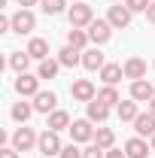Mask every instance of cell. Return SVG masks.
<instances>
[{
  "label": "cell",
  "mask_w": 155,
  "mask_h": 158,
  "mask_svg": "<svg viewBox=\"0 0 155 158\" xmlns=\"http://www.w3.org/2000/svg\"><path fill=\"white\" fill-rule=\"evenodd\" d=\"M131 15H134V12H131L125 3H119V6H110V12H107V21H110L116 31H122V27H128V24H131Z\"/></svg>",
  "instance_id": "cell-9"
},
{
  "label": "cell",
  "mask_w": 155,
  "mask_h": 158,
  "mask_svg": "<svg viewBox=\"0 0 155 158\" xmlns=\"http://www.w3.org/2000/svg\"><path fill=\"white\" fill-rule=\"evenodd\" d=\"M131 98L137 100V103H149V100L155 98V88L149 79H137V82H131Z\"/></svg>",
  "instance_id": "cell-10"
},
{
  "label": "cell",
  "mask_w": 155,
  "mask_h": 158,
  "mask_svg": "<svg viewBox=\"0 0 155 158\" xmlns=\"http://www.w3.org/2000/svg\"><path fill=\"white\" fill-rule=\"evenodd\" d=\"M94 122L91 118H76L73 125H70V140L73 143H94V131L97 128H91Z\"/></svg>",
  "instance_id": "cell-2"
},
{
  "label": "cell",
  "mask_w": 155,
  "mask_h": 158,
  "mask_svg": "<svg viewBox=\"0 0 155 158\" xmlns=\"http://www.w3.org/2000/svg\"><path fill=\"white\" fill-rule=\"evenodd\" d=\"M116 113H119L122 122H134V118L140 116V103H137L134 98H128V100H122V103L116 106Z\"/></svg>",
  "instance_id": "cell-18"
},
{
  "label": "cell",
  "mask_w": 155,
  "mask_h": 158,
  "mask_svg": "<svg viewBox=\"0 0 155 158\" xmlns=\"http://www.w3.org/2000/svg\"><path fill=\"white\" fill-rule=\"evenodd\" d=\"M70 125H73V122H70V113H64V110H55V113H49V116H46V128H49V131H70Z\"/></svg>",
  "instance_id": "cell-11"
},
{
  "label": "cell",
  "mask_w": 155,
  "mask_h": 158,
  "mask_svg": "<svg viewBox=\"0 0 155 158\" xmlns=\"http://www.w3.org/2000/svg\"><path fill=\"white\" fill-rule=\"evenodd\" d=\"M152 67H155V61H152Z\"/></svg>",
  "instance_id": "cell-39"
},
{
  "label": "cell",
  "mask_w": 155,
  "mask_h": 158,
  "mask_svg": "<svg viewBox=\"0 0 155 158\" xmlns=\"http://www.w3.org/2000/svg\"><path fill=\"white\" fill-rule=\"evenodd\" d=\"M31 55L27 52H9V67L15 70V73H27V64H31Z\"/></svg>",
  "instance_id": "cell-26"
},
{
  "label": "cell",
  "mask_w": 155,
  "mask_h": 158,
  "mask_svg": "<svg viewBox=\"0 0 155 158\" xmlns=\"http://www.w3.org/2000/svg\"><path fill=\"white\" fill-rule=\"evenodd\" d=\"M24 52H27L34 61H46V58H49V43H46L43 37H31V43H27Z\"/></svg>",
  "instance_id": "cell-17"
},
{
  "label": "cell",
  "mask_w": 155,
  "mask_h": 158,
  "mask_svg": "<svg viewBox=\"0 0 155 158\" xmlns=\"http://www.w3.org/2000/svg\"><path fill=\"white\" fill-rule=\"evenodd\" d=\"M149 152H152V146H149L143 137H131L128 143H125V155L128 158H146Z\"/></svg>",
  "instance_id": "cell-14"
},
{
  "label": "cell",
  "mask_w": 155,
  "mask_h": 158,
  "mask_svg": "<svg viewBox=\"0 0 155 158\" xmlns=\"http://www.w3.org/2000/svg\"><path fill=\"white\" fill-rule=\"evenodd\" d=\"M67 15H70V27H88L94 21V9L88 3H73Z\"/></svg>",
  "instance_id": "cell-3"
},
{
  "label": "cell",
  "mask_w": 155,
  "mask_h": 158,
  "mask_svg": "<svg viewBox=\"0 0 155 158\" xmlns=\"http://www.w3.org/2000/svg\"><path fill=\"white\" fill-rule=\"evenodd\" d=\"M70 94H73V100H79V103H91V100L97 98V88L91 79H76L73 85H70Z\"/></svg>",
  "instance_id": "cell-7"
},
{
  "label": "cell",
  "mask_w": 155,
  "mask_h": 158,
  "mask_svg": "<svg viewBox=\"0 0 155 158\" xmlns=\"http://www.w3.org/2000/svg\"><path fill=\"white\" fill-rule=\"evenodd\" d=\"M0 158H19V149L15 146H6V149H0Z\"/></svg>",
  "instance_id": "cell-32"
},
{
  "label": "cell",
  "mask_w": 155,
  "mask_h": 158,
  "mask_svg": "<svg viewBox=\"0 0 155 158\" xmlns=\"http://www.w3.org/2000/svg\"><path fill=\"white\" fill-rule=\"evenodd\" d=\"M107 158H128L122 149H107Z\"/></svg>",
  "instance_id": "cell-33"
},
{
  "label": "cell",
  "mask_w": 155,
  "mask_h": 158,
  "mask_svg": "<svg viewBox=\"0 0 155 158\" xmlns=\"http://www.w3.org/2000/svg\"><path fill=\"white\" fill-rule=\"evenodd\" d=\"M94 143L100 146V149H113V143H116V131H113V128H103V125H100V128L94 131Z\"/></svg>",
  "instance_id": "cell-24"
},
{
  "label": "cell",
  "mask_w": 155,
  "mask_h": 158,
  "mask_svg": "<svg viewBox=\"0 0 155 158\" xmlns=\"http://www.w3.org/2000/svg\"><path fill=\"white\" fill-rule=\"evenodd\" d=\"M15 91H19L21 98H37V94H40V76L19 73V79H15Z\"/></svg>",
  "instance_id": "cell-8"
},
{
  "label": "cell",
  "mask_w": 155,
  "mask_h": 158,
  "mask_svg": "<svg viewBox=\"0 0 155 158\" xmlns=\"http://www.w3.org/2000/svg\"><path fill=\"white\" fill-rule=\"evenodd\" d=\"M34 113H37V110H34V103H27V100H21V103L12 106V118L21 122V125H27V118L34 116Z\"/></svg>",
  "instance_id": "cell-27"
},
{
  "label": "cell",
  "mask_w": 155,
  "mask_h": 158,
  "mask_svg": "<svg viewBox=\"0 0 155 158\" xmlns=\"http://www.w3.org/2000/svg\"><path fill=\"white\" fill-rule=\"evenodd\" d=\"M146 21H149V24H155V0H152V6L146 9Z\"/></svg>",
  "instance_id": "cell-34"
},
{
  "label": "cell",
  "mask_w": 155,
  "mask_h": 158,
  "mask_svg": "<svg viewBox=\"0 0 155 158\" xmlns=\"http://www.w3.org/2000/svg\"><path fill=\"white\" fill-rule=\"evenodd\" d=\"M97 100H100L103 106H119V103H122V98H119V91H116V85H103V88L97 91Z\"/></svg>",
  "instance_id": "cell-25"
},
{
  "label": "cell",
  "mask_w": 155,
  "mask_h": 158,
  "mask_svg": "<svg viewBox=\"0 0 155 158\" xmlns=\"http://www.w3.org/2000/svg\"><path fill=\"white\" fill-rule=\"evenodd\" d=\"M107 61H103V52H100V46H91V49H85L82 52V67L85 70H97L100 73V67H103Z\"/></svg>",
  "instance_id": "cell-13"
},
{
  "label": "cell",
  "mask_w": 155,
  "mask_h": 158,
  "mask_svg": "<svg viewBox=\"0 0 155 158\" xmlns=\"http://www.w3.org/2000/svg\"><path fill=\"white\" fill-rule=\"evenodd\" d=\"M149 146H152V149H155V134H152V137H149Z\"/></svg>",
  "instance_id": "cell-37"
},
{
  "label": "cell",
  "mask_w": 155,
  "mask_h": 158,
  "mask_svg": "<svg viewBox=\"0 0 155 158\" xmlns=\"http://www.w3.org/2000/svg\"><path fill=\"white\" fill-rule=\"evenodd\" d=\"M146 113H152V116H155V98L149 100V103H146Z\"/></svg>",
  "instance_id": "cell-36"
},
{
  "label": "cell",
  "mask_w": 155,
  "mask_h": 158,
  "mask_svg": "<svg viewBox=\"0 0 155 158\" xmlns=\"http://www.w3.org/2000/svg\"><path fill=\"white\" fill-rule=\"evenodd\" d=\"M125 6H128L131 12H146V9L152 6V0H125Z\"/></svg>",
  "instance_id": "cell-30"
},
{
  "label": "cell",
  "mask_w": 155,
  "mask_h": 158,
  "mask_svg": "<svg viewBox=\"0 0 155 158\" xmlns=\"http://www.w3.org/2000/svg\"><path fill=\"white\" fill-rule=\"evenodd\" d=\"M19 3H21V9H27V6H37L40 0H19Z\"/></svg>",
  "instance_id": "cell-35"
},
{
  "label": "cell",
  "mask_w": 155,
  "mask_h": 158,
  "mask_svg": "<svg viewBox=\"0 0 155 158\" xmlns=\"http://www.w3.org/2000/svg\"><path fill=\"white\" fill-rule=\"evenodd\" d=\"M58 158H82V149H79L76 143H70V146H64V149H61Z\"/></svg>",
  "instance_id": "cell-31"
},
{
  "label": "cell",
  "mask_w": 155,
  "mask_h": 158,
  "mask_svg": "<svg viewBox=\"0 0 155 158\" xmlns=\"http://www.w3.org/2000/svg\"><path fill=\"white\" fill-rule=\"evenodd\" d=\"M134 131H137V137H152L155 134V116L152 113H140L134 118Z\"/></svg>",
  "instance_id": "cell-16"
},
{
  "label": "cell",
  "mask_w": 155,
  "mask_h": 158,
  "mask_svg": "<svg viewBox=\"0 0 155 158\" xmlns=\"http://www.w3.org/2000/svg\"><path fill=\"white\" fill-rule=\"evenodd\" d=\"M58 61H61V67H79L82 64V52L73 49V46H64L58 52Z\"/></svg>",
  "instance_id": "cell-21"
},
{
  "label": "cell",
  "mask_w": 155,
  "mask_h": 158,
  "mask_svg": "<svg viewBox=\"0 0 155 158\" xmlns=\"http://www.w3.org/2000/svg\"><path fill=\"white\" fill-rule=\"evenodd\" d=\"M37 149L43 152L46 158H55V155H61V149H64V143H61V137H58V131H43L40 134V143H37Z\"/></svg>",
  "instance_id": "cell-1"
},
{
  "label": "cell",
  "mask_w": 155,
  "mask_h": 158,
  "mask_svg": "<svg viewBox=\"0 0 155 158\" xmlns=\"http://www.w3.org/2000/svg\"><path fill=\"white\" fill-rule=\"evenodd\" d=\"M122 67H125V79H131V82H137V79H146V61L137 58V55H134V58H128Z\"/></svg>",
  "instance_id": "cell-12"
},
{
  "label": "cell",
  "mask_w": 155,
  "mask_h": 158,
  "mask_svg": "<svg viewBox=\"0 0 155 158\" xmlns=\"http://www.w3.org/2000/svg\"><path fill=\"white\" fill-rule=\"evenodd\" d=\"M73 3H85V0H73Z\"/></svg>",
  "instance_id": "cell-38"
},
{
  "label": "cell",
  "mask_w": 155,
  "mask_h": 158,
  "mask_svg": "<svg viewBox=\"0 0 155 158\" xmlns=\"http://www.w3.org/2000/svg\"><path fill=\"white\" fill-rule=\"evenodd\" d=\"M122 76H125V67H122V64H103V67H100V79H103V85H116Z\"/></svg>",
  "instance_id": "cell-19"
},
{
  "label": "cell",
  "mask_w": 155,
  "mask_h": 158,
  "mask_svg": "<svg viewBox=\"0 0 155 158\" xmlns=\"http://www.w3.org/2000/svg\"><path fill=\"white\" fill-rule=\"evenodd\" d=\"M85 106H88V118H91V122H97V125H103V122L110 118V106H103L97 98L91 100V103H85Z\"/></svg>",
  "instance_id": "cell-23"
},
{
  "label": "cell",
  "mask_w": 155,
  "mask_h": 158,
  "mask_svg": "<svg viewBox=\"0 0 155 158\" xmlns=\"http://www.w3.org/2000/svg\"><path fill=\"white\" fill-rule=\"evenodd\" d=\"M55 103H58V94L55 91H40L37 98H34V110L37 113H55Z\"/></svg>",
  "instance_id": "cell-15"
},
{
  "label": "cell",
  "mask_w": 155,
  "mask_h": 158,
  "mask_svg": "<svg viewBox=\"0 0 155 158\" xmlns=\"http://www.w3.org/2000/svg\"><path fill=\"white\" fill-rule=\"evenodd\" d=\"M37 143H40V134L34 131V128H27V125H24V128H19V131L12 134V146H15L19 152H31Z\"/></svg>",
  "instance_id": "cell-5"
},
{
  "label": "cell",
  "mask_w": 155,
  "mask_h": 158,
  "mask_svg": "<svg viewBox=\"0 0 155 158\" xmlns=\"http://www.w3.org/2000/svg\"><path fill=\"white\" fill-rule=\"evenodd\" d=\"M110 37H113V24H110L107 19H94L91 24H88V40H91L94 46L110 43Z\"/></svg>",
  "instance_id": "cell-4"
},
{
  "label": "cell",
  "mask_w": 155,
  "mask_h": 158,
  "mask_svg": "<svg viewBox=\"0 0 155 158\" xmlns=\"http://www.w3.org/2000/svg\"><path fill=\"white\" fill-rule=\"evenodd\" d=\"M64 6H67V0H40V9L46 15H58V12H64Z\"/></svg>",
  "instance_id": "cell-28"
},
{
  "label": "cell",
  "mask_w": 155,
  "mask_h": 158,
  "mask_svg": "<svg viewBox=\"0 0 155 158\" xmlns=\"http://www.w3.org/2000/svg\"><path fill=\"white\" fill-rule=\"evenodd\" d=\"M88 31H82V27H70V34H67V46H73V49H79V52H85L88 49Z\"/></svg>",
  "instance_id": "cell-20"
},
{
  "label": "cell",
  "mask_w": 155,
  "mask_h": 158,
  "mask_svg": "<svg viewBox=\"0 0 155 158\" xmlns=\"http://www.w3.org/2000/svg\"><path fill=\"white\" fill-rule=\"evenodd\" d=\"M9 19H12V34H21V37L37 27V15H34L31 9H19V12L9 15Z\"/></svg>",
  "instance_id": "cell-6"
},
{
  "label": "cell",
  "mask_w": 155,
  "mask_h": 158,
  "mask_svg": "<svg viewBox=\"0 0 155 158\" xmlns=\"http://www.w3.org/2000/svg\"><path fill=\"white\" fill-rule=\"evenodd\" d=\"M82 158H107V149H100L97 143H91V146L82 149Z\"/></svg>",
  "instance_id": "cell-29"
},
{
  "label": "cell",
  "mask_w": 155,
  "mask_h": 158,
  "mask_svg": "<svg viewBox=\"0 0 155 158\" xmlns=\"http://www.w3.org/2000/svg\"><path fill=\"white\" fill-rule=\"evenodd\" d=\"M58 70H61V61L58 58H46V61H40L37 76L40 79H55V76H58Z\"/></svg>",
  "instance_id": "cell-22"
}]
</instances>
